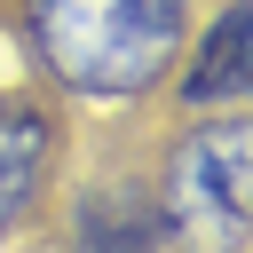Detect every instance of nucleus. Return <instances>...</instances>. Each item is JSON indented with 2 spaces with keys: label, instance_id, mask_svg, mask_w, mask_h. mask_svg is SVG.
I'll return each instance as SVG.
<instances>
[{
  "label": "nucleus",
  "instance_id": "20e7f679",
  "mask_svg": "<svg viewBox=\"0 0 253 253\" xmlns=\"http://www.w3.org/2000/svg\"><path fill=\"white\" fill-rule=\"evenodd\" d=\"M47 166H55V119L24 95H0V237L32 221Z\"/></svg>",
  "mask_w": 253,
  "mask_h": 253
},
{
  "label": "nucleus",
  "instance_id": "f257e3e1",
  "mask_svg": "<svg viewBox=\"0 0 253 253\" xmlns=\"http://www.w3.org/2000/svg\"><path fill=\"white\" fill-rule=\"evenodd\" d=\"M24 40L55 87L87 103H142L182 63L190 0H24Z\"/></svg>",
  "mask_w": 253,
  "mask_h": 253
},
{
  "label": "nucleus",
  "instance_id": "7ed1b4c3",
  "mask_svg": "<svg viewBox=\"0 0 253 253\" xmlns=\"http://www.w3.org/2000/svg\"><path fill=\"white\" fill-rule=\"evenodd\" d=\"M174 95L190 111H253V0H221L198 47L174 63Z\"/></svg>",
  "mask_w": 253,
  "mask_h": 253
},
{
  "label": "nucleus",
  "instance_id": "f03ea898",
  "mask_svg": "<svg viewBox=\"0 0 253 253\" xmlns=\"http://www.w3.org/2000/svg\"><path fill=\"white\" fill-rule=\"evenodd\" d=\"M158 229L174 253H237L253 237V111L198 119L166 150Z\"/></svg>",
  "mask_w": 253,
  "mask_h": 253
},
{
  "label": "nucleus",
  "instance_id": "39448f33",
  "mask_svg": "<svg viewBox=\"0 0 253 253\" xmlns=\"http://www.w3.org/2000/svg\"><path fill=\"white\" fill-rule=\"evenodd\" d=\"M71 245H79V253H150V245H166V229H158V190H142V182L87 190L79 213H71Z\"/></svg>",
  "mask_w": 253,
  "mask_h": 253
}]
</instances>
